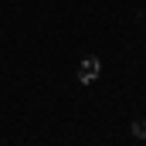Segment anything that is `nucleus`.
<instances>
[{
	"label": "nucleus",
	"instance_id": "nucleus-1",
	"mask_svg": "<svg viewBox=\"0 0 146 146\" xmlns=\"http://www.w3.org/2000/svg\"><path fill=\"white\" fill-rule=\"evenodd\" d=\"M99 68H102V65H99V58H92V54H88V58H82V65H78V82H82V85L95 82V78H99Z\"/></svg>",
	"mask_w": 146,
	"mask_h": 146
},
{
	"label": "nucleus",
	"instance_id": "nucleus-2",
	"mask_svg": "<svg viewBox=\"0 0 146 146\" xmlns=\"http://www.w3.org/2000/svg\"><path fill=\"white\" fill-rule=\"evenodd\" d=\"M133 136H139V139L146 136V122H143V119H136V122H133Z\"/></svg>",
	"mask_w": 146,
	"mask_h": 146
}]
</instances>
